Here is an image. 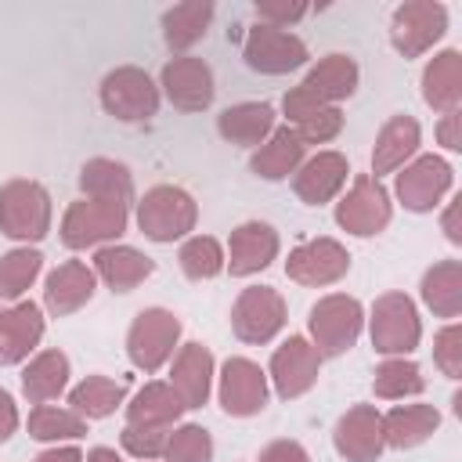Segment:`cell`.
I'll use <instances>...</instances> for the list:
<instances>
[{
  "instance_id": "1",
  "label": "cell",
  "mask_w": 462,
  "mask_h": 462,
  "mask_svg": "<svg viewBox=\"0 0 462 462\" xmlns=\"http://www.w3.org/2000/svg\"><path fill=\"white\" fill-rule=\"evenodd\" d=\"M137 227L144 238L152 242H177V238H188L199 224V206L195 199L177 188V184H155L148 188L137 202Z\"/></svg>"
},
{
  "instance_id": "2",
  "label": "cell",
  "mask_w": 462,
  "mask_h": 462,
  "mask_svg": "<svg viewBox=\"0 0 462 462\" xmlns=\"http://www.w3.org/2000/svg\"><path fill=\"white\" fill-rule=\"evenodd\" d=\"M361 328H365V307L346 292L321 296L307 314V332L321 357H343L361 339Z\"/></svg>"
},
{
  "instance_id": "3",
  "label": "cell",
  "mask_w": 462,
  "mask_h": 462,
  "mask_svg": "<svg viewBox=\"0 0 462 462\" xmlns=\"http://www.w3.org/2000/svg\"><path fill=\"white\" fill-rule=\"evenodd\" d=\"M368 336H372L375 354L408 357L422 339V321H419L415 300L408 292H397V289L375 296L372 314H368Z\"/></svg>"
},
{
  "instance_id": "4",
  "label": "cell",
  "mask_w": 462,
  "mask_h": 462,
  "mask_svg": "<svg viewBox=\"0 0 462 462\" xmlns=\"http://www.w3.org/2000/svg\"><path fill=\"white\" fill-rule=\"evenodd\" d=\"M51 195L40 180L14 177L0 184V231L14 242H40L51 231Z\"/></svg>"
},
{
  "instance_id": "5",
  "label": "cell",
  "mask_w": 462,
  "mask_h": 462,
  "mask_svg": "<svg viewBox=\"0 0 462 462\" xmlns=\"http://www.w3.org/2000/svg\"><path fill=\"white\" fill-rule=\"evenodd\" d=\"M130 224V206L76 199L61 217V245L65 249H101L112 245Z\"/></svg>"
},
{
  "instance_id": "6",
  "label": "cell",
  "mask_w": 462,
  "mask_h": 462,
  "mask_svg": "<svg viewBox=\"0 0 462 462\" xmlns=\"http://www.w3.org/2000/svg\"><path fill=\"white\" fill-rule=\"evenodd\" d=\"M97 97H101V108L119 123H148L162 101L159 83L137 65H119L105 72Z\"/></svg>"
},
{
  "instance_id": "7",
  "label": "cell",
  "mask_w": 462,
  "mask_h": 462,
  "mask_svg": "<svg viewBox=\"0 0 462 462\" xmlns=\"http://www.w3.org/2000/svg\"><path fill=\"white\" fill-rule=\"evenodd\" d=\"M180 346V318L166 307H144L126 332V357L141 372H159Z\"/></svg>"
},
{
  "instance_id": "8",
  "label": "cell",
  "mask_w": 462,
  "mask_h": 462,
  "mask_svg": "<svg viewBox=\"0 0 462 462\" xmlns=\"http://www.w3.org/2000/svg\"><path fill=\"white\" fill-rule=\"evenodd\" d=\"M390 220H393V202H390L386 184L375 180L372 173H357L336 202V224L357 238H372L386 231Z\"/></svg>"
},
{
  "instance_id": "9",
  "label": "cell",
  "mask_w": 462,
  "mask_h": 462,
  "mask_svg": "<svg viewBox=\"0 0 462 462\" xmlns=\"http://www.w3.org/2000/svg\"><path fill=\"white\" fill-rule=\"evenodd\" d=\"M448 32V7L440 0H404L390 14V43L401 58H422Z\"/></svg>"
},
{
  "instance_id": "10",
  "label": "cell",
  "mask_w": 462,
  "mask_h": 462,
  "mask_svg": "<svg viewBox=\"0 0 462 462\" xmlns=\"http://www.w3.org/2000/svg\"><path fill=\"white\" fill-rule=\"evenodd\" d=\"M285 318H289L285 300L271 285H249L231 303V332L249 346L271 343L285 328Z\"/></svg>"
},
{
  "instance_id": "11",
  "label": "cell",
  "mask_w": 462,
  "mask_h": 462,
  "mask_svg": "<svg viewBox=\"0 0 462 462\" xmlns=\"http://www.w3.org/2000/svg\"><path fill=\"white\" fill-rule=\"evenodd\" d=\"M242 58L253 72H263V76H285V72H296L310 61V51L307 43L289 32V29H274V25H253L242 40Z\"/></svg>"
},
{
  "instance_id": "12",
  "label": "cell",
  "mask_w": 462,
  "mask_h": 462,
  "mask_svg": "<svg viewBox=\"0 0 462 462\" xmlns=\"http://www.w3.org/2000/svg\"><path fill=\"white\" fill-rule=\"evenodd\" d=\"M267 372L249 357H227L217 372V401L231 419H253L267 408Z\"/></svg>"
},
{
  "instance_id": "13",
  "label": "cell",
  "mask_w": 462,
  "mask_h": 462,
  "mask_svg": "<svg viewBox=\"0 0 462 462\" xmlns=\"http://www.w3.org/2000/svg\"><path fill=\"white\" fill-rule=\"evenodd\" d=\"M159 94L177 108V112H206L217 97L213 69L209 61L195 54H177L162 65L159 72Z\"/></svg>"
},
{
  "instance_id": "14",
  "label": "cell",
  "mask_w": 462,
  "mask_h": 462,
  "mask_svg": "<svg viewBox=\"0 0 462 462\" xmlns=\"http://www.w3.org/2000/svg\"><path fill=\"white\" fill-rule=\"evenodd\" d=\"M321 375V354L307 336H289L282 346H274L267 365V383L282 401H296L318 386Z\"/></svg>"
},
{
  "instance_id": "15",
  "label": "cell",
  "mask_w": 462,
  "mask_h": 462,
  "mask_svg": "<svg viewBox=\"0 0 462 462\" xmlns=\"http://www.w3.org/2000/svg\"><path fill=\"white\" fill-rule=\"evenodd\" d=\"M346 271H350V253H346L343 242H336L328 235H318V238L300 242L289 253V260H285V274L296 285H307V289L336 285L339 278H346Z\"/></svg>"
},
{
  "instance_id": "16",
  "label": "cell",
  "mask_w": 462,
  "mask_h": 462,
  "mask_svg": "<svg viewBox=\"0 0 462 462\" xmlns=\"http://www.w3.org/2000/svg\"><path fill=\"white\" fill-rule=\"evenodd\" d=\"M451 180H455V170L440 155H415L408 166L397 170L393 191H397V199H401L404 209L430 213L451 191Z\"/></svg>"
},
{
  "instance_id": "17",
  "label": "cell",
  "mask_w": 462,
  "mask_h": 462,
  "mask_svg": "<svg viewBox=\"0 0 462 462\" xmlns=\"http://www.w3.org/2000/svg\"><path fill=\"white\" fill-rule=\"evenodd\" d=\"M332 448L346 462H379L386 451L383 440V411L375 404H350L332 430Z\"/></svg>"
},
{
  "instance_id": "18",
  "label": "cell",
  "mask_w": 462,
  "mask_h": 462,
  "mask_svg": "<svg viewBox=\"0 0 462 462\" xmlns=\"http://www.w3.org/2000/svg\"><path fill=\"white\" fill-rule=\"evenodd\" d=\"M282 116H285V126H292L307 148L310 144H328V141H336L343 134V108L310 97L303 87L285 90Z\"/></svg>"
},
{
  "instance_id": "19",
  "label": "cell",
  "mask_w": 462,
  "mask_h": 462,
  "mask_svg": "<svg viewBox=\"0 0 462 462\" xmlns=\"http://www.w3.org/2000/svg\"><path fill=\"white\" fill-rule=\"evenodd\" d=\"M278 249H282V238H278V231L271 224L245 220L227 238V249H224L227 263L224 267L231 271V278H249V274L267 271L278 260Z\"/></svg>"
},
{
  "instance_id": "20",
  "label": "cell",
  "mask_w": 462,
  "mask_h": 462,
  "mask_svg": "<svg viewBox=\"0 0 462 462\" xmlns=\"http://www.w3.org/2000/svg\"><path fill=\"white\" fill-rule=\"evenodd\" d=\"M346 177H350L346 155L325 148V152H314L300 162V170L292 173V191L307 206H325V202L339 199V191L346 188Z\"/></svg>"
},
{
  "instance_id": "21",
  "label": "cell",
  "mask_w": 462,
  "mask_h": 462,
  "mask_svg": "<svg viewBox=\"0 0 462 462\" xmlns=\"http://www.w3.org/2000/svg\"><path fill=\"white\" fill-rule=\"evenodd\" d=\"M213 379H217L213 350L202 346V343H180L177 354L170 357V386L180 397L184 411L188 408H202L209 401Z\"/></svg>"
},
{
  "instance_id": "22",
  "label": "cell",
  "mask_w": 462,
  "mask_h": 462,
  "mask_svg": "<svg viewBox=\"0 0 462 462\" xmlns=\"http://www.w3.org/2000/svg\"><path fill=\"white\" fill-rule=\"evenodd\" d=\"M43 307L32 300H18L0 307V365H22L43 339Z\"/></svg>"
},
{
  "instance_id": "23",
  "label": "cell",
  "mask_w": 462,
  "mask_h": 462,
  "mask_svg": "<svg viewBox=\"0 0 462 462\" xmlns=\"http://www.w3.org/2000/svg\"><path fill=\"white\" fill-rule=\"evenodd\" d=\"M419 144H422V126L415 116L408 112H397L390 116L379 134H375V148H372V177H386V173H397L401 166H408L415 155H419Z\"/></svg>"
},
{
  "instance_id": "24",
  "label": "cell",
  "mask_w": 462,
  "mask_h": 462,
  "mask_svg": "<svg viewBox=\"0 0 462 462\" xmlns=\"http://www.w3.org/2000/svg\"><path fill=\"white\" fill-rule=\"evenodd\" d=\"M94 289H97L94 267L83 263V260H65L43 282V310L54 314V318H69V314H76L79 307L90 303Z\"/></svg>"
},
{
  "instance_id": "25",
  "label": "cell",
  "mask_w": 462,
  "mask_h": 462,
  "mask_svg": "<svg viewBox=\"0 0 462 462\" xmlns=\"http://www.w3.org/2000/svg\"><path fill=\"white\" fill-rule=\"evenodd\" d=\"M94 274L112 289V292H134L144 278H152L155 271V260L144 256L141 249L134 245H123V242H112V245H101L94 253Z\"/></svg>"
},
{
  "instance_id": "26",
  "label": "cell",
  "mask_w": 462,
  "mask_h": 462,
  "mask_svg": "<svg viewBox=\"0 0 462 462\" xmlns=\"http://www.w3.org/2000/svg\"><path fill=\"white\" fill-rule=\"evenodd\" d=\"M303 159H307V144L300 141V134L292 126H274L271 137L260 148H253L249 170L260 180H289Z\"/></svg>"
},
{
  "instance_id": "27",
  "label": "cell",
  "mask_w": 462,
  "mask_h": 462,
  "mask_svg": "<svg viewBox=\"0 0 462 462\" xmlns=\"http://www.w3.org/2000/svg\"><path fill=\"white\" fill-rule=\"evenodd\" d=\"M357 79H361V69H357V61L350 54H325V58H318L307 69V76H303L300 87L310 97L325 101V105H339V101L354 97Z\"/></svg>"
},
{
  "instance_id": "28",
  "label": "cell",
  "mask_w": 462,
  "mask_h": 462,
  "mask_svg": "<svg viewBox=\"0 0 462 462\" xmlns=\"http://www.w3.org/2000/svg\"><path fill=\"white\" fill-rule=\"evenodd\" d=\"M274 108L267 101H238L217 116V134L238 148H260L274 130Z\"/></svg>"
},
{
  "instance_id": "29",
  "label": "cell",
  "mask_w": 462,
  "mask_h": 462,
  "mask_svg": "<svg viewBox=\"0 0 462 462\" xmlns=\"http://www.w3.org/2000/svg\"><path fill=\"white\" fill-rule=\"evenodd\" d=\"M440 430V411L433 404H393L383 415V440L393 451L426 444Z\"/></svg>"
},
{
  "instance_id": "30",
  "label": "cell",
  "mask_w": 462,
  "mask_h": 462,
  "mask_svg": "<svg viewBox=\"0 0 462 462\" xmlns=\"http://www.w3.org/2000/svg\"><path fill=\"white\" fill-rule=\"evenodd\" d=\"M422 101L433 112H455L462 105V54L455 47L433 54L422 69Z\"/></svg>"
},
{
  "instance_id": "31",
  "label": "cell",
  "mask_w": 462,
  "mask_h": 462,
  "mask_svg": "<svg viewBox=\"0 0 462 462\" xmlns=\"http://www.w3.org/2000/svg\"><path fill=\"white\" fill-rule=\"evenodd\" d=\"M79 191L83 199H97V202H119V206H134V173L116 162V159H87L79 170Z\"/></svg>"
},
{
  "instance_id": "32",
  "label": "cell",
  "mask_w": 462,
  "mask_h": 462,
  "mask_svg": "<svg viewBox=\"0 0 462 462\" xmlns=\"http://www.w3.org/2000/svg\"><path fill=\"white\" fill-rule=\"evenodd\" d=\"M213 0H180V4H173V7H166L162 11V40H166V47L173 51V54H184V51H191L202 36H206V29H209V22H213Z\"/></svg>"
},
{
  "instance_id": "33",
  "label": "cell",
  "mask_w": 462,
  "mask_h": 462,
  "mask_svg": "<svg viewBox=\"0 0 462 462\" xmlns=\"http://www.w3.org/2000/svg\"><path fill=\"white\" fill-rule=\"evenodd\" d=\"M69 390V357L61 350H40L22 368V393L29 404H51Z\"/></svg>"
},
{
  "instance_id": "34",
  "label": "cell",
  "mask_w": 462,
  "mask_h": 462,
  "mask_svg": "<svg viewBox=\"0 0 462 462\" xmlns=\"http://www.w3.org/2000/svg\"><path fill=\"white\" fill-rule=\"evenodd\" d=\"M419 296L437 318H458L462 314V260H437L422 274Z\"/></svg>"
},
{
  "instance_id": "35",
  "label": "cell",
  "mask_w": 462,
  "mask_h": 462,
  "mask_svg": "<svg viewBox=\"0 0 462 462\" xmlns=\"http://www.w3.org/2000/svg\"><path fill=\"white\" fill-rule=\"evenodd\" d=\"M184 415L180 397L173 393L170 383L152 379L144 383L130 401H126V422L130 426H173Z\"/></svg>"
},
{
  "instance_id": "36",
  "label": "cell",
  "mask_w": 462,
  "mask_h": 462,
  "mask_svg": "<svg viewBox=\"0 0 462 462\" xmlns=\"http://www.w3.org/2000/svg\"><path fill=\"white\" fill-rule=\"evenodd\" d=\"M119 404H126V383L108 379V375H87L69 390V408L76 415L90 419H108Z\"/></svg>"
},
{
  "instance_id": "37",
  "label": "cell",
  "mask_w": 462,
  "mask_h": 462,
  "mask_svg": "<svg viewBox=\"0 0 462 462\" xmlns=\"http://www.w3.org/2000/svg\"><path fill=\"white\" fill-rule=\"evenodd\" d=\"M372 390L379 401H404L419 397L426 390V379L411 357H383L372 372Z\"/></svg>"
},
{
  "instance_id": "38",
  "label": "cell",
  "mask_w": 462,
  "mask_h": 462,
  "mask_svg": "<svg viewBox=\"0 0 462 462\" xmlns=\"http://www.w3.org/2000/svg\"><path fill=\"white\" fill-rule=\"evenodd\" d=\"M43 271V253L29 245H14L0 256V303H18L29 285Z\"/></svg>"
},
{
  "instance_id": "39",
  "label": "cell",
  "mask_w": 462,
  "mask_h": 462,
  "mask_svg": "<svg viewBox=\"0 0 462 462\" xmlns=\"http://www.w3.org/2000/svg\"><path fill=\"white\" fill-rule=\"evenodd\" d=\"M29 437L40 444H58V440H79L87 433V419L76 415L69 404H36L29 411Z\"/></svg>"
},
{
  "instance_id": "40",
  "label": "cell",
  "mask_w": 462,
  "mask_h": 462,
  "mask_svg": "<svg viewBox=\"0 0 462 462\" xmlns=\"http://www.w3.org/2000/svg\"><path fill=\"white\" fill-rule=\"evenodd\" d=\"M177 263H180L184 278L209 282V278H217L224 271L227 256H224L220 238H213V235H188L184 245H180V253H177Z\"/></svg>"
},
{
  "instance_id": "41",
  "label": "cell",
  "mask_w": 462,
  "mask_h": 462,
  "mask_svg": "<svg viewBox=\"0 0 462 462\" xmlns=\"http://www.w3.org/2000/svg\"><path fill=\"white\" fill-rule=\"evenodd\" d=\"M162 462H213V437L199 422H180L170 430Z\"/></svg>"
},
{
  "instance_id": "42",
  "label": "cell",
  "mask_w": 462,
  "mask_h": 462,
  "mask_svg": "<svg viewBox=\"0 0 462 462\" xmlns=\"http://www.w3.org/2000/svg\"><path fill=\"white\" fill-rule=\"evenodd\" d=\"M170 430H173V426H130V422H126L123 433H119V444H123L126 455H134V458H141V462H155V458H162V451H166Z\"/></svg>"
},
{
  "instance_id": "43",
  "label": "cell",
  "mask_w": 462,
  "mask_h": 462,
  "mask_svg": "<svg viewBox=\"0 0 462 462\" xmlns=\"http://www.w3.org/2000/svg\"><path fill=\"white\" fill-rule=\"evenodd\" d=\"M433 365L448 379H462V325L458 321H448L433 336Z\"/></svg>"
},
{
  "instance_id": "44",
  "label": "cell",
  "mask_w": 462,
  "mask_h": 462,
  "mask_svg": "<svg viewBox=\"0 0 462 462\" xmlns=\"http://www.w3.org/2000/svg\"><path fill=\"white\" fill-rule=\"evenodd\" d=\"M307 11H310L307 0H260V4H256V22H260V25H274V29H289V25H296Z\"/></svg>"
},
{
  "instance_id": "45",
  "label": "cell",
  "mask_w": 462,
  "mask_h": 462,
  "mask_svg": "<svg viewBox=\"0 0 462 462\" xmlns=\"http://www.w3.org/2000/svg\"><path fill=\"white\" fill-rule=\"evenodd\" d=\"M256 462H310V455H307V448H303L300 440L282 437V440L263 444V451H260V458H256Z\"/></svg>"
},
{
  "instance_id": "46",
  "label": "cell",
  "mask_w": 462,
  "mask_h": 462,
  "mask_svg": "<svg viewBox=\"0 0 462 462\" xmlns=\"http://www.w3.org/2000/svg\"><path fill=\"white\" fill-rule=\"evenodd\" d=\"M437 141H440L448 152H462V108L440 116V123H437Z\"/></svg>"
},
{
  "instance_id": "47",
  "label": "cell",
  "mask_w": 462,
  "mask_h": 462,
  "mask_svg": "<svg viewBox=\"0 0 462 462\" xmlns=\"http://www.w3.org/2000/svg\"><path fill=\"white\" fill-rule=\"evenodd\" d=\"M440 231L451 245H462V195H455L440 213Z\"/></svg>"
},
{
  "instance_id": "48",
  "label": "cell",
  "mask_w": 462,
  "mask_h": 462,
  "mask_svg": "<svg viewBox=\"0 0 462 462\" xmlns=\"http://www.w3.org/2000/svg\"><path fill=\"white\" fill-rule=\"evenodd\" d=\"M18 422H22V419H18V404H14V397L0 386V444L11 440V433L18 430Z\"/></svg>"
},
{
  "instance_id": "49",
  "label": "cell",
  "mask_w": 462,
  "mask_h": 462,
  "mask_svg": "<svg viewBox=\"0 0 462 462\" xmlns=\"http://www.w3.org/2000/svg\"><path fill=\"white\" fill-rule=\"evenodd\" d=\"M32 462H83V451L79 448H72V444H65V448H47V451H40Z\"/></svg>"
},
{
  "instance_id": "50",
  "label": "cell",
  "mask_w": 462,
  "mask_h": 462,
  "mask_svg": "<svg viewBox=\"0 0 462 462\" xmlns=\"http://www.w3.org/2000/svg\"><path fill=\"white\" fill-rule=\"evenodd\" d=\"M83 462H123V458H119V451H116V448L97 444V448H90V451L83 455Z\"/></svg>"
}]
</instances>
